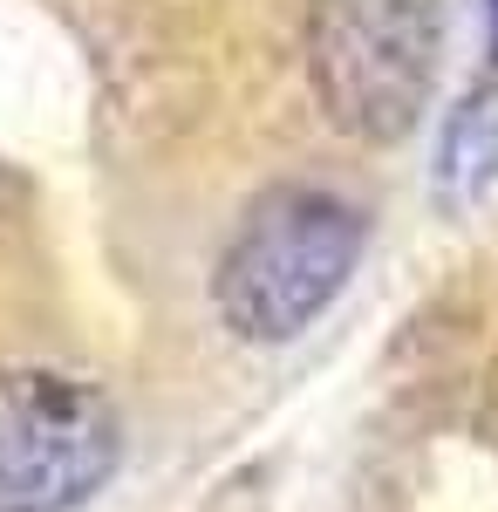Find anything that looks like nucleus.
Returning a JSON list of instances; mask_svg holds the SVG:
<instances>
[{
	"label": "nucleus",
	"mask_w": 498,
	"mask_h": 512,
	"mask_svg": "<svg viewBox=\"0 0 498 512\" xmlns=\"http://www.w3.org/2000/svg\"><path fill=\"white\" fill-rule=\"evenodd\" d=\"M355 260H362V212L314 185H280L239 219L212 294L239 342L273 349L294 342L342 294Z\"/></svg>",
	"instance_id": "f257e3e1"
},
{
	"label": "nucleus",
	"mask_w": 498,
	"mask_h": 512,
	"mask_svg": "<svg viewBox=\"0 0 498 512\" xmlns=\"http://www.w3.org/2000/svg\"><path fill=\"white\" fill-rule=\"evenodd\" d=\"M307 76L342 137H410L437 76V0H314Z\"/></svg>",
	"instance_id": "f03ea898"
},
{
	"label": "nucleus",
	"mask_w": 498,
	"mask_h": 512,
	"mask_svg": "<svg viewBox=\"0 0 498 512\" xmlns=\"http://www.w3.org/2000/svg\"><path fill=\"white\" fill-rule=\"evenodd\" d=\"M116 410L55 369H0V512H76L116 472Z\"/></svg>",
	"instance_id": "7ed1b4c3"
},
{
	"label": "nucleus",
	"mask_w": 498,
	"mask_h": 512,
	"mask_svg": "<svg viewBox=\"0 0 498 512\" xmlns=\"http://www.w3.org/2000/svg\"><path fill=\"white\" fill-rule=\"evenodd\" d=\"M498 171V89H478L471 103H464L451 130H444V164H437V178H444V192L458 198H478L492 185Z\"/></svg>",
	"instance_id": "20e7f679"
},
{
	"label": "nucleus",
	"mask_w": 498,
	"mask_h": 512,
	"mask_svg": "<svg viewBox=\"0 0 498 512\" xmlns=\"http://www.w3.org/2000/svg\"><path fill=\"white\" fill-rule=\"evenodd\" d=\"M485 28H492V69H498V0H485Z\"/></svg>",
	"instance_id": "39448f33"
}]
</instances>
